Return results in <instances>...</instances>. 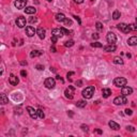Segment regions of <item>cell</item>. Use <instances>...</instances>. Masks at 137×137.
I'll list each match as a JSON object with an SVG mask.
<instances>
[{
  "mask_svg": "<svg viewBox=\"0 0 137 137\" xmlns=\"http://www.w3.org/2000/svg\"><path fill=\"white\" fill-rule=\"evenodd\" d=\"M81 94H83V96L85 98H91L92 96H93V94H94V87L93 86H89V87H87L86 89L83 90Z\"/></svg>",
  "mask_w": 137,
  "mask_h": 137,
  "instance_id": "cell-1",
  "label": "cell"
},
{
  "mask_svg": "<svg viewBox=\"0 0 137 137\" xmlns=\"http://www.w3.org/2000/svg\"><path fill=\"white\" fill-rule=\"evenodd\" d=\"M113 83H115L116 87H119V88H122L124 86H126L127 83V80L123 77H117V78L113 79Z\"/></svg>",
  "mask_w": 137,
  "mask_h": 137,
  "instance_id": "cell-2",
  "label": "cell"
},
{
  "mask_svg": "<svg viewBox=\"0 0 137 137\" xmlns=\"http://www.w3.org/2000/svg\"><path fill=\"white\" fill-rule=\"evenodd\" d=\"M127 103V98H126L125 95H120L117 96V98L113 100V104L115 105H124Z\"/></svg>",
  "mask_w": 137,
  "mask_h": 137,
  "instance_id": "cell-3",
  "label": "cell"
},
{
  "mask_svg": "<svg viewBox=\"0 0 137 137\" xmlns=\"http://www.w3.org/2000/svg\"><path fill=\"white\" fill-rule=\"evenodd\" d=\"M74 90H75V88L72 87V86H70L68 88H66L65 91H64V95H65V98H68V100H72V98H74Z\"/></svg>",
  "mask_w": 137,
  "mask_h": 137,
  "instance_id": "cell-4",
  "label": "cell"
},
{
  "mask_svg": "<svg viewBox=\"0 0 137 137\" xmlns=\"http://www.w3.org/2000/svg\"><path fill=\"white\" fill-rule=\"evenodd\" d=\"M44 86L47 88V89H54L56 86V80L54 78H46L44 81Z\"/></svg>",
  "mask_w": 137,
  "mask_h": 137,
  "instance_id": "cell-5",
  "label": "cell"
},
{
  "mask_svg": "<svg viewBox=\"0 0 137 137\" xmlns=\"http://www.w3.org/2000/svg\"><path fill=\"white\" fill-rule=\"evenodd\" d=\"M117 28L120 31L123 32V33H128V32L132 30L131 29V26L126 25V24H124V23H121V24H119V25H117Z\"/></svg>",
  "mask_w": 137,
  "mask_h": 137,
  "instance_id": "cell-6",
  "label": "cell"
},
{
  "mask_svg": "<svg viewBox=\"0 0 137 137\" xmlns=\"http://www.w3.org/2000/svg\"><path fill=\"white\" fill-rule=\"evenodd\" d=\"M106 40L109 44H113V43H116V41H117V36H116V34L113 33V32H108L107 36H106Z\"/></svg>",
  "mask_w": 137,
  "mask_h": 137,
  "instance_id": "cell-7",
  "label": "cell"
},
{
  "mask_svg": "<svg viewBox=\"0 0 137 137\" xmlns=\"http://www.w3.org/2000/svg\"><path fill=\"white\" fill-rule=\"evenodd\" d=\"M26 109H27L28 113L30 115V117H31L32 119H36V118H39V116H38V110H35L34 108H32L31 106H28Z\"/></svg>",
  "mask_w": 137,
  "mask_h": 137,
  "instance_id": "cell-8",
  "label": "cell"
},
{
  "mask_svg": "<svg viewBox=\"0 0 137 137\" xmlns=\"http://www.w3.org/2000/svg\"><path fill=\"white\" fill-rule=\"evenodd\" d=\"M15 6H16V9H18V10H20V9H24L26 6V4H27V0H15Z\"/></svg>",
  "mask_w": 137,
  "mask_h": 137,
  "instance_id": "cell-9",
  "label": "cell"
},
{
  "mask_svg": "<svg viewBox=\"0 0 137 137\" xmlns=\"http://www.w3.org/2000/svg\"><path fill=\"white\" fill-rule=\"evenodd\" d=\"M132 93H133V89L131 87H126V86L122 87V89H121V94H122V95L127 96V95H130V94H132Z\"/></svg>",
  "mask_w": 137,
  "mask_h": 137,
  "instance_id": "cell-10",
  "label": "cell"
},
{
  "mask_svg": "<svg viewBox=\"0 0 137 137\" xmlns=\"http://www.w3.org/2000/svg\"><path fill=\"white\" fill-rule=\"evenodd\" d=\"M16 25L18 28H24L26 26V18L23 16H19L18 18L16 19Z\"/></svg>",
  "mask_w": 137,
  "mask_h": 137,
  "instance_id": "cell-11",
  "label": "cell"
},
{
  "mask_svg": "<svg viewBox=\"0 0 137 137\" xmlns=\"http://www.w3.org/2000/svg\"><path fill=\"white\" fill-rule=\"evenodd\" d=\"M51 35H55L59 39V38H62L64 34H63V32H62L61 28H56V29H54L53 31H51Z\"/></svg>",
  "mask_w": 137,
  "mask_h": 137,
  "instance_id": "cell-12",
  "label": "cell"
},
{
  "mask_svg": "<svg viewBox=\"0 0 137 137\" xmlns=\"http://www.w3.org/2000/svg\"><path fill=\"white\" fill-rule=\"evenodd\" d=\"M35 29H34L32 26H28V27H26V34H27L29 38H31V36H33L34 34H35Z\"/></svg>",
  "mask_w": 137,
  "mask_h": 137,
  "instance_id": "cell-13",
  "label": "cell"
},
{
  "mask_svg": "<svg viewBox=\"0 0 137 137\" xmlns=\"http://www.w3.org/2000/svg\"><path fill=\"white\" fill-rule=\"evenodd\" d=\"M9 81H10V83L12 86H16L17 83H18V78H17L16 76H15L14 74H11L10 75V77H9Z\"/></svg>",
  "mask_w": 137,
  "mask_h": 137,
  "instance_id": "cell-14",
  "label": "cell"
},
{
  "mask_svg": "<svg viewBox=\"0 0 137 137\" xmlns=\"http://www.w3.org/2000/svg\"><path fill=\"white\" fill-rule=\"evenodd\" d=\"M103 48H104L105 51H108V53H113V51L116 50L117 46H116L115 44H109V45H106V46H104Z\"/></svg>",
  "mask_w": 137,
  "mask_h": 137,
  "instance_id": "cell-15",
  "label": "cell"
},
{
  "mask_svg": "<svg viewBox=\"0 0 137 137\" xmlns=\"http://www.w3.org/2000/svg\"><path fill=\"white\" fill-rule=\"evenodd\" d=\"M36 33H38L39 38L42 39V40H43V39L45 38V33H46V30H45L44 28H39L38 31H36Z\"/></svg>",
  "mask_w": 137,
  "mask_h": 137,
  "instance_id": "cell-16",
  "label": "cell"
},
{
  "mask_svg": "<svg viewBox=\"0 0 137 137\" xmlns=\"http://www.w3.org/2000/svg\"><path fill=\"white\" fill-rule=\"evenodd\" d=\"M0 103H1L2 105H5L6 103H9L8 96H6L4 93H1V94H0Z\"/></svg>",
  "mask_w": 137,
  "mask_h": 137,
  "instance_id": "cell-17",
  "label": "cell"
},
{
  "mask_svg": "<svg viewBox=\"0 0 137 137\" xmlns=\"http://www.w3.org/2000/svg\"><path fill=\"white\" fill-rule=\"evenodd\" d=\"M127 44L131 45V46H135L137 45V36H132L127 40Z\"/></svg>",
  "mask_w": 137,
  "mask_h": 137,
  "instance_id": "cell-18",
  "label": "cell"
},
{
  "mask_svg": "<svg viewBox=\"0 0 137 137\" xmlns=\"http://www.w3.org/2000/svg\"><path fill=\"white\" fill-rule=\"evenodd\" d=\"M108 125L110 126L113 130H115V131H118V130H120V125L118 123H116L115 121H109L108 122Z\"/></svg>",
  "mask_w": 137,
  "mask_h": 137,
  "instance_id": "cell-19",
  "label": "cell"
},
{
  "mask_svg": "<svg viewBox=\"0 0 137 137\" xmlns=\"http://www.w3.org/2000/svg\"><path fill=\"white\" fill-rule=\"evenodd\" d=\"M25 12H26V14H34V13L36 12V9L33 8V6H27V8L25 9Z\"/></svg>",
  "mask_w": 137,
  "mask_h": 137,
  "instance_id": "cell-20",
  "label": "cell"
},
{
  "mask_svg": "<svg viewBox=\"0 0 137 137\" xmlns=\"http://www.w3.org/2000/svg\"><path fill=\"white\" fill-rule=\"evenodd\" d=\"M64 19H65V15L64 14H62V13L56 14V20L57 21H64Z\"/></svg>",
  "mask_w": 137,
  "mask_h": 137,
  "instance_id": "cell-21",
  "label": "cell"
},
{
  "mask_svg": "<svg viewBox=\"0 0 137 137\" xmlns=\"http://www.w3.org/2000/svg\"><path fill=\"white\" fill-rule=\"evenodd\" d=\"M111 94V90L108 89V88H105V89H103V98H107L109 95Z\"/></svg>",
  "mask_w": 137,
  "mask_h": 137,
  "instance_id": "cell-22",
  "label": "cell"
},
{
  "mask_svg": "<svg viewBox=\"0 0 137 137\" xmlns=\"http://www.w3.org/2000/svg\"><path fill=\"white\" fill-rule=\"evenodd\" d=\"M42 55V51L40 50H32L31 53H30V57L31 58H35V57H39V56Z\"/></svg>",
  "mask_w": 137,
  "mask_h": 137,
  "instance_id": "cell-23",
  "label": "cell"
},
{
  "mask_svg": "<svg viewBox=\"0 0 137 137\" xmlns=\"http://www.w3.org/2000/svg\"><path fill=\"white\" fill-rule=\"evenodd\" d=\"M86 105H87L86 101H78V102L76 103V106L79 107V108H83V107H86Z\"/></svg>",
  "mask_w": 137,
  "mask_h": 137,
  "instance_id": "cell-24",
  "label": "cell"
},
{
  "mask_svg": "<svg viewBox=\"0 0 137 137\" xmlns=\"http://www.w3.org/2000/svg\"><path fill=\"white\" fill-rule=\"evenodd\" d=\"M113 63L115 64H123V60H122V58H120V57H115L113 58Z\"/></svg>",
  "mask_w": 137,
  "mask_h": 137,
  "instance_id": "cell-25",
  "label": "cell"
},
{
  "mask_svg": "<svg viewBox=\"0 0 137 137\" xmlns=\"http://www.w3.org/2000/svg\"><path fill=\"white\" fill-rule=\"evenodd\" d=\"M120 16H121V14H120L119 11H115V12H113V19H118Z\"/></svg>",
  "mask_w": 137,
  "mask_h": 137,
  "instance_id": "cell-26",
  "label": "cell"
},
{
  "mask_svg": "<svg viewBox=\"0 0 137 137\" xmlns=\"http://www.w3.org/2000/svg\"><path fill=\"white\" fill-rule=\"evenodd\" d=\"M73 45H74V41L70 40V41H66L65 44H64V46H65V47H72Z\"/></svg>",
  "mask_w": 137,
  "mask_h": 137,
  "instance_id": "cell-27",
  "label": "cell"
},
{
  "mask_svg": "<svg viewBox=\"0 0 137 137\" xmlns=\"http://www.w3.org/2000/svg\"><path fill=\"white\" fill-rule=\"evenodd\" d=\"M91 46H92V47H96V48H100V47H103V44H102V43L95 42V43H92Z\"/></svg>",
  "mask_w": 137,
  "mask_h": 137,
  "instance_id": "cell-28",
  "label": "cell"
},
{
  "mask_svg": "<svg viewBox=\"0 0 137 137\" xmlns=\"http://www.w3.org/2000/svg\"><path fill=\"white\" fill-rule=\"evenodd\" d=\"M38 116H39V118H41V119H43V118L45 117V115H44V113H43L42 109H39L38 110Z\"/></svg>",
  "mask_w": 137,
  "mask_h": 137,
  "instance_id": "cell-29",
  "label": "cell"
},
{
  "mask_svg": "<svg viewBox=\"0 0 137 137\" xmlns=\"http://www.w3.org/2000/svg\"><path fill=\"white\" fill-rule=\"evenodd\" d=\"M63 23H64V25H65V26H71V25H72V20H71V19H68V18L64 19Z\"/></svg>",
  "mask_w": 137,
  "mask_h": 137,
  "instance_id": "cell-30",
  "label": "cell"
},
{
  "mask_svg": "<svg viewBox=\"0 0 137 137\" xmlns=\"http://www.w3.org/2000/svg\"><path fill=\"white\" fill-rule=\"evenodd\" d=\"M61 30H62V32H63V34H68H68L72 33V32H71L68 29H65V28H63V27L61 28Z\"/></svg>",
  "mask_w": 137,
  "mask_h": 137,
  "instance_id": "cell-31",
  "label": "cell"
},
{
  "mask_svg": "<svg viewBox=\"0 0 137 137\" xmlns=\"http://www.w3.org/2000/svg\"><path fill=\"white\" fill-rule=\"evenodd\" d=\"M95 27H96V29H98V30H102L103 29V25L101 23H98V21L95 24Z\"/></svg>",
  "mask_w": 137,
  "mask_h": 137,
  "instance_id": "cell-32",
  "label": "cell"
},
{
  "mask_svg": "<svg viewBox=\"0 0 137 137\" xmlns=\"http://www.w3.org/2000/svg\"><path fill=\"white\" fill-rule=\"evenodd\" d=\"M124 111H125V115H127V116H132V113H133L132 109H128V108H126Z\"/></svg>",
  "mask_w": 137,
  "mask_h": 137,
  "instance_id": "cell-33",
  "label": "cell"
},
{
  "mask_svg": "<svg viewBox=\"0 0 137 137\" xmlns=\"http://www.w3.org/2000/svg\"><path fill=\"white\" fill-rule=\"evenodd\" d=\"M130 26H131V29H132V30L137 31V23L136 24H132V25H130Z\"/></svg>",
  "mask_w": 137,
  "mask_h": 137,
  "instance_id": "cell-34",
  "label": "cell"
},
{
  "mask_svg": "<svg viewBox=\"0 0 137 137\" xmlns=\"http://www.w3.org/2000/svg\"><path fill=\"white\" fill-rule=\"evenodd\" d=\"M126 130H127V131H130V132H135V128H134V126H131V125L126 126Z\"/></svg>",
  "mask_w": 137,
  "mask_h": 137,
  "instance_id": "cell-35",
  "label": "cell"
},
{
  "mask_svg": "<svg viewBox=\"0 0 137 137\" xmlns=\"http://www.w3.org/2000/svg\"><path fill=\"white\" fill-rule=\"evenodd\" d=\"M98 38H100L98 33H93V34H92V39H93V40H98Z\"/></svg>",
  "mask_w": 137,
  "mask_h": 137,
  "instance_id": "cell-36",
  "label": "cell"
},
{
  "mask_svg": "<svg viewBox=\"0 0 137 137\" xmlns=\"http://www.w3.org/2000/svg\"><path fill=\"white\" fill-rule=\"evenodd\" d=\"M20 75H21L23 77H26V76H27V72H26L25 70H21V71H20Z\"/></svg>",
  "mask_w": 137,
  "mask_h": 137,
  "instance_id": "cell-37",
  "label": "cell"
},
{
  "mask_svg": "<svg viewBox=\"0 0 137 137\" xmlns=\"http://www.w3.org/2000/svg\"><path fill=\"white\" fill-rule=\"evenodd\" d=\"M57 40H58V38H57V36H55V35H51V42H53V43H56V42H57Z\"/></svg>",
  "mask_w": 137,
  "mask_h": 137,
  "instance_id": "cell-38",
  "label": "cell"
},
{
  "mask_svg": "<svg viewBox=\"0 0 137 137\" xmlns=\"http://www.w3.org/2000/svg\"><path fill=\"white\" fill-rule=\"evenodd\" d=\"M35 68H38L39 71H42V70H44V66H43V65H41V64H38V65H36Z\"/></svg>",
  "mask_w": 137,
  "mask_h": 137,
  "instance_id": "cell-39",
  "label": "cell"
},
{
  "mask_svg": "<svg viewBox=\"0 0 137 137\" xmlns=\"http://www.w3.org/2000/svg\"><path fill=\"white\" fill-rule=\"evenodd\" d=\"M76 85H77V87H81V85H83V81H81V80L76 81Z\"/></svg>",
  "mask_w": 137,
  "mask_h": 137,
  "instance_id": "cell-40",
  "label": "cell"
},
{
  "mask_svg": "<svg viewBox=\"0 0 137 137\" xmlns=\"http://www.w3.org/2000/svg\"><path fill=\"white\" fill-rule=\"evenodd\" d=\"M29 21H30V23H35V21H36V18H35V17H34V18L32 17V18L29 19Z\"/></svg>",
  "mask_w": 137,
  "mask_h": 137,
  "instance_id": "cell-41",
  "label": "cell"
},
{
  "mask_svg": "<svg viewBox=\"0 0 137 137\" xmlns=\"http://www.w3.org/2000/svg\"><path fill=\"white\" fill-rule=\"evenodd\" d=\"M81 128H83V131H86V132H87V131H88V126L87 125H81Z\"/></svg>",
  "mask_w": 137,
  "mask_h": 137,
  "instance_id": "cell-42",
  "label": "cell"
},
{
  "mask_svg": "<svg viewBox=\"0 0 137 137\" xmlns=\"http://www.w3.org/2000/svg\"><path fill=\"white\" fill-rule=\"evenodd\" d=\"M74 2H75V3H83V0H74Z\"/></svg>",
  "mask_w": 137,
  "mask_h": 137,
  "instance_id": "cell-43",
  "label": "cell"
},
{
  "mask_svg": "<svg viewBox=\"0 0 137 137\" xmlns=\"http://www.w3.org/2000/svg\"><path fill=\"white\" fill-rule=\"evenodd\" d=\"M73 17H74V18H75V19H76V20H77V21H78V23H79V24H81V21H80V19H79V17H78V16H73Z\"/></svg>",
  "mask_w": 137,
  "mask_h": 137,
  "instance_id": "cell-44",
  "label": "cell"
},
{
  "mask_svg": "<svg viewBox=\"0 0 137 137\" xmlns=\"http://www.w3.org/2000/svg\"><path fill=\"white\" fill-rule=\"evenodd\" d=\"M56 78H57L58 80H60V81H62V83H63V80H62V78L59 76V75H57V76H56Z\"/></svg>",
  "mask_w": 137,
  "mask_h": 137,
  "instance_id": "cell-45",
  "label": "cell"
},
{
  "mask_svg": "<svg viewBox=\"0 0 137 137\" xmlns=\"http://www.w3.org/2000/svg\"><path fill=\"white\" fill-rule=\"evenodd\" d=\"M50 50H51V51H53V53H56V48H55V46L50 47Z\"/></svg>",
  "mask_w": 137,
  "mask_h": 137,
  "instance_id": "cell-46",
  "label": "cell"
},
{
  "mask_svg": "<svg viewBox=\"0 0 137 137\" xmlns=\"http://www.w3.org/2000/svg\"><path fill=\"white\" fill-rule=\"evenodd\" d=\"M72 75H74V72H70V73H68V76H72Z\"/></svg>",
  "mask_w": 137,
  "mask_h": 137,
  "instance_id": "cell-47",
  "label": "cell"
},
{
  "mask_svg": "<svg viewBox=\"0 0 137 137\" xmlns=\"http://www.w3.org/2000/svg\"><path fill=\"white\" fill-rule=\"evenodd\" d=\"M20 64H21V65H25V64H26V65H27V62H25V61H21V62H20Z\"/></svg>",
  "mask_w": 137,
  "mask_h": 137,
  "instance_id": "cell-48",
  "label": "cell"
},
{
  "mask_svg": "<svg viewBox=\"0 0 137 137\" xmlns=\"http://www.w3.org/2000/svg\"><path fill=\"white\" fill-rule=\"evenodd\" d=\"M96 132H98V134H102V131H101V130H96Z\"/></svg>",
  "mask_w": 137,
  "mask_h": 137,
  "instance_id": "cell-49",
  "label": "cell"
},
{
  "mask_svg": "<svg viewBox=\"0 0 137 137\" xmlns=\"http://www.w3.org/2000/svg\"><path fill=\"white\" fill-rule=\"evenodd\" d=\"M50 71H53V72H56V70L54 68H50Z\"/></svg>",
  "mask_w": 137,
  "mask_h": 137,
  "instance_id": "cell-50",
  "label": "cell"
},
{
  "mask_svg": "<svg viewBox=\"0 0 137 137\" xmlns=\"http://www.w3.org/2000/svg\"><path fill=\"white\" fill-rule=\"evenodd\" d=\"M46 1H48V2H51V0H46Z\"/></svg>",
  "mask_w": 137,
  "mask_h": 137,
  "instance_id": "cell-51",
  "label": "cell"
},
{
  "mask_svg": "<svg viewBox=\"0 0 137 137\" xmlns=\"http://www.w3.org/2000/svg\"><path fill=\"white\" fill-rule=\"evenodd\" d=\"M91 1H92V2H93V1H95V0H91Z\"/></svg>",
  "mask_w": 137,
  "mask_h": 137,
  "instance_id": "cell-52",
  "label": "cell"
},
{
  "mask_svg": "<svg viewBox=\"0 0 137 137\" xmlns=\"http://www.w3.org/2000/svg\"><path fill=\"white\" fill-rule=\"evenodd\" d=\"M136 23H137V17H136Z\"/></svg>",
  "mask_w": 137,
  "mask_h": 137,
  "instance_id": "cell-53",
  "label": "cell"
}]
</instances>
